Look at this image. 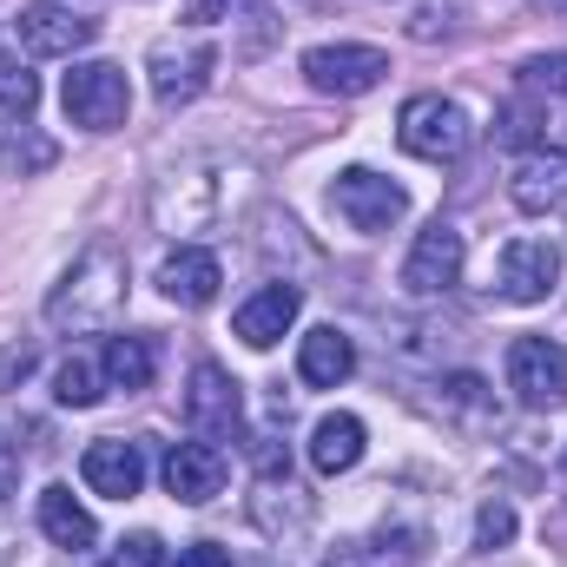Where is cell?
I'll list each match as a JSON object with an SVG mask.
<instances>
[{
  "label": "cell",
  "mask_w": 567,
  "mask_h": 567,
  "mask_svg": "<svg viewBox=\"0 0 567 567\" xmlns=\"http://www.w3.org/2000/svg\"><path fill=\"white\" fill-rule=\"evenodd\" d=\"M245 192H251V172L238 158H185L152 185V225L172 238L212 231L245 205Z\"/></svg>",
  "instance_id": "cell-1"
},
{
  "label": "cell",
  "mask_w": 567,
  "mask_h": 567,
  "mask_svg": "<svg viewBox=\"0 0 567 567\" xmlns=\"http://www.w3.org/2000/svg\"><path fill=\"white\" fill-rule=\"evenodd\" d=\"M120 310H126V251L113 238H93L47 290V323L86 337V330H113Z\"/></svg>",
  "instance_id": "cell-2"
},
{
  "label": "cell",
  "mask_w": 567,
  "mask_h": 567,
  "mask_svg": "<svg viewBox=\"0 0 567 567\" xmlns=\"http://www.w3.org/2000/svg\"><path fill=\"white\" fill-rule=\"evenodd\" d=\"M60 106L80 133H120L126 113H133V86H126V66L113 60H80L60 86Z\"/></svg>",
  "instance_id": "cell-3"
},
{
  "label": "cell",
  "mask_w": 567,
  "mask_h": 567,
  "mask_svg": "<svg viewBox=\"0 0 567 567\" xmlns=\"http://www.w3.org/2000/svg\"><path fill=\"white\" fill-rule=\"evenodd\" d=\"M330 205H337V218H343L350 231H363V238H383V231H396V225L410 218V192H403L396 178L370 172V165H350V172H337V185H330Z\"/></svg>",
  "instance_id": "cell-4"
},
{
  "label": "cell",
  "mask_w": 567,
  "mask_h": 567,
  "mask_svg": "<svg viewBox=\"0 0 567 567\" xmlns=\"http://www.w3.org/2000/svg\"><path fill=\"white\" fill-rule=\"evenodd\" d=\"M303 80L330 100H363L390 80V53L383 47H363V40H330V47H310L303 53Z\"/></svg>",
  "instance_id": "cell-5"
},
{
  "label": "cell",
  "mask_w": 567,
  "mask_h": 567,
  "mask_svg": "<svg viewBox=\"0 0 567 567\" xmlns=\"http://www.w3.org/2000/svg\"><path fill=\"white\" fill-rule=\"evenodd\" d=\"M396 140H403L410 158L449 165V158H462V152H468L475 126H468V113H462L455 100H442V93H416V100L403 106V120H396Z\"/></svg>",
  "instance_id": "cell-6"
},
{
  "label": "cell",
  "mask_w": 567,
  "mask_h": 567,
  "mask_svg": "<svg viewBox=\"0 0 567 567\" xmlns=\"http://www.w3.org/2000/svg\"><path fill=\"white\" fill-rule=\"evenodd\" d=\"M508 390L522 410H561L567 403V350L555 337H515L508 343Z\"/></svg>",
  "instance_id": "cell-7"
},
{
  "label": "cell",
  "mask_w": 567,
  "mask_h": 567,
  "mask_svg": "<svg viewBox=\"0 0 567 567\" xmlns=\"http://www.w3.org/2000/svg\"><path fill=\"white\" fill-rule=\"evenodd\" d=\"M185 423H192V435H205V442H231L245 429V390L231 383V370H218V363H198L192 370Z\"/></svg>",
  "instance_id": "cell-8"
},
{
  "label": "cell",
  "mask_w": 567,
  "mask_h": 567,
  "mask_svg": "<svg viewBox=\"0 0 567 567\" xmlns=\"http://www.w3.org/2000/svg\"><path fill=\"white\" fill-rule=\"evenodd\" d=\"M13 33H20V47L33 60H73L100 33V20H86L80 7H60V0H33V7H20Z\"/></svg>",
  "instance_id": "cell-9"
},
{
  "label": "cell",
  "mask_w": 567,
  "mask_h": 567,
  "mask_svg": "<svg viewBox=\"0 0 567 567\" xmlns=\"http://www.w3.org/2000/svg\"><path fill=\"white\" fill-rule=\"evenodd\" d=\"M145 66H152V93H158V106H192V100L212 86L218 53H212L205 40H158Z\"/></svg>",
  "instance_id": "cell-10"
},
{
  "label": "cell",
  "mask_w": 567,
  "mask_h": 567,
  "mask_svg": "<svg viewBox=\"0 0 567 567\" xmlns=\"http://www.w3.org/2000/svg\"><path fill=\"white\" fill-rule=\"evenodd\" d=\"M462 231L449 225V218H435L429 231H416V245H410V258H403V290L410 297H442V290H455L462 284Z\"/></svg>",
  "instance_id": "cell-11"
},
{
  "label": "cell",
  "mask_w": 567,
  "mask_h": 567,
  "mask_svg": "<svg viewBox=\"0 0 567 567\" xmlns=\"http://www.w3.org/2000/svg\"><path fill=\"white\" fill-rule=\"evenodd\" d=\"M502 297L508 303H548L555 290H561V251L548 245V238H515L508 251H502Z\"/></svg>",
  "instance_id": "cell-12"
},
{
  "label": "cell",
  "mask_w": 567,
  "mask_h": 567,
  "mask_svg": "<svg viewBox=\"0 0 567 567\" xmlns=\"http://www.w3.org/2000/svg\"><path fill=\"white\" fill-rule=\"evenodd\" d=\"M225 475H231V462H225V449L218 442H178L172 455H165V488L185 502V508H205L212 495H225Z\"/></svg>",
  "instance_id": "cell-13"
},
{
  "label": "cell",
  "mask_w": 567,
  "mask_h": 567,
  "mask_svg": "<svg viewBox=\"0 0 567 567\" xmlns=\"http://www.w3.org/2000/svg\"><path fill=\"white\" fill-rule=\"evenodd\" d=\"M80 475H86L93 495H106V502H133V495L145 488V449L140 442L106 435V442H93V449L80 455Z\"/></svg>",
  "instance_id": "cell-14"
},
{
  "label": "cell",
  "mask_w": 567,
  "mask_h": 567,
  "mask_svg": "<svg viewBox=\"0 0 567 567\" xmlns=\"http://www.w3.org/2000/svg\"><path fill=\"white\" fill-rule=\"evenodd\" d=\"M508 198H515L528 218L561 212L567 205V152L561 145H535V152H522V165H515V178H508Z\"/></svg>",
  "instance_id": "cell-15"
},
{
  "label": "cell",
  "mask_w": 567,
  "mask_h": 567,
  "mask_svg": "<svg viewBox=\"0 0 567 567\" xmlns=\"http://www.w3.org/2000/svg\"><path fill=\"white\" fill-rule=\"evenodd\" d=\"M297 310H303V290H297V284H265L258 297H245V303H238L231 330H238V343H251V350H271L284 330L297 323Z\"/></svg>",
  "instance_id": "cell-16"
},
{
  "label": "cell",
  "mask_w": 567,
  "mask_h": 567,
  "mask_svg": "<svg viewBox=\"0 0 567 567\" xmlns=\"http://www.w3.org/2000/svg\"><path fill=\"white\" fill-rule=\"evenodd\" d=\"M218 284H225V271H218V258H212L205 245H178V251L158 265V290H165L172 303H185V310L212 303V297H218Z\"/></svg>",
  "instance_id": "cell-17"
},
{
  "label": "cell",
  "mask_w": 567,
  "mask_h": 567,
  "mask_svg": "<svg viewBox=\"0 0 567 567\" xmlns=\"http://www.w3.org/2000/svg\"><path fill=\"white\" fill-rule=\"evenodd\" d=\"M350 370H357V343H350L337 323H323V330L303 337V350H297V377H303L310 390H337V383H350Z\"/></svg>",
  "instance_id": "cell-18"
},
{
  "label": "cell",
  "mask_w": 567,
  "mask_h": 567,
  "mask_svg": "<svg viewBox=\"0 0 567 567\" xmlns=\"http://www.w3.org/2000/svg\"><path fill=\"white\" fill-rule=\"evenodd\" d=\"M40 535L53 542V548H66V555H86L93 542H100V522L73 502V488H40Z\"/></svg>",
  "instance_id": "cell-19"
},
{
  "label": "cell",
  "mask_w": 567,
  "mask_h": 567,
  "mask_svg": "<svg viewBox=\"0 0 567 567\" xmlns=\"http://www.w3.org/2000/svg\"><path fill=\"white\" fill-rule=\"evenodd\" d=\"M310 462H317V475H350L363 462V423L350 410L323 416V423L310 429Z\"/></svg>",
  "instance_id": "cell-20"
},
{
  "label": "cell",
  "mask_w": 567,
  "mask_h": 567,
  "mask_svg": "<svg viewBox=\"0 0 567 567\" xmlns=\"http://www.w3.org/2000/svg\"><path fill=\"white\" fill-rule=\"evenodd\" d=\"M100 363H106V383L133 396V390H152V370H158V350H152V337H113Z\"/></svg>",
  "instance_id": "cell-21"
},
{
  "label": "cell",
  "mask_w": 567,
  "mask_h": 567,
  "mask_svg": "<svg viewBox=\"0 0 567 567\" xmlns=\"http://www.w3.org/2000/svg\"><path fill=\"white\" fill-rule=\"evenodd\" d=\"M53 396H60L66 410H93V403L106 396V363H93V357H66L60 377H53Z\"/></svg>",
  "instance_id": "cell-22"
},
{
  "label": "cell",
  "mask_w": 567,
  "mask_h": 567,
  "mask_svg": "<svg viewBox=\"0 0 567 567\" xmlns=\"http://www.w3.org/2000/svg\"><path fill=\"white\" fill-rule=\"evenodd\" d=\"M40 165H53V145L40 140L27 120L20 126H0V178H27Z\"/></svg>",
  "instance_id": "cell-23"
},
{
  "label": "cell",
  "mask_w": 567,
  "mask_h": 567,
  "mask_svg": "<svg viewBox=\"0 0 567 567\" xmlns=\"http://www.w3.org/2000/svg\"><path fill=\"white\" fill-rule=\"evenodd\" d=\"M33 106H40L33 66H27L20 53H0V113H7V120H33Z\"/></svg>",
  "instance_id": "cell-24"
},
{
  "label": "cell",
  "mask_w": 567,
  "mask_h": 567,
  "mask_svg": "<svg viewBox=\"0 0 567 567\" xmlns=\"http://www.w3.org/2000/svg\"><path fill=\"white\" fill-rule=\"evenodd\" d=\"M508 542H515V508H508V502H482V515H475V548L495 555V548H508Z\"/></svg>",
  "instance_id": "cell-25"
},
{
  "label": "cell",
  "mask_w": 567,
  "mask_h": 567,
  "mask_svg": "<svg viewBox=\"0 0 567 567\" xmlns=\"http://www.w3.org/2000/svg\"><path fill=\"white\" fill-rule=\"evenodd\" d=\"M383 548H390V535H383ZM383 548H370V542H343L323 567H410L416 561V548H396V555H383Z\"/></svg>",
  "instance_id": "cell-26"
},
{
  "label": "cell",
  "mask_w": 567,
  "mask_h": 567,
  "mask_svg": "<svg viewBox=\"0 0 567 567\" xmlns=\"http://www.w3.org/2000/svg\"><path fill=\"white\" fill-rule=\"evenodd\" d=\"M522 86H535V93H567V53H535V60H522Z\"/></svg>",
  "instance_id": "cell-27"
},
{
  "label": "cell",
  "mask_w": 567,
  "mask_h": 567,
  "mask_svg": "<svg viewBox=\"0 0 567 567\" xmlns=\"http://www.w3.org/2000/svg\"><path fill=\"white\" fill-rule=\"evenodd\" d=\"M106 567H165V548H158V535H126L106 555Z\"/></svg>",
  "instance_id": "cell-28"
},
{
  "label": "cell",
  "mask_w": 567,
  "mask_h": 567,
  "mask_svg": "<svg viewBox=\"0 0 567 567\" xmlns=\"http://www.w3.org/2000/svg\"><path fill=\"white\" fill-rule=\"evenodd\" d=\"M27 370H33V343H7L0 350V390H20Z\"/></svg>",
  "instance_id": "cell-29"
},
{
  "label": "cell",
  "mask_w": 567,
  "mask_h": 567,
  "mask_svg": "<svg viewBox=\"0 0 567 567\" xmlns=\"http://www.w3.org/2000/svg\"><path fill=\"white\" fill-rule=\"evenodd\" d=\"M165 567H231V555H225L218 542H192V548H178Z\"/></svg>",
  "instance_id": "cell-30"
},
{
  "label": "cell",
  "mask_w": 567,
  "mask_h": 567,
  "mask_svg": "<svg viewBox=\"0 0 567 567\" xmlns=\"http://www.w3.org/2000/svg\"><path fill=\"white\" fill-rule=\"evenodd\" d=\"M225 13H231V0H185V27H212Z\"/></svg>",
  "instance_id": "cell-31"
},
{
  "label": "cell",
  "mask_w": 567,
  "mask_h": 567,
  "mask_svg": "<svg viewBox=\"0 0 567 567\" xmlns=\"http://www.w3.org/2000/svg\"><path fill=\"white\" fill-rule=\"evenodd\" d=\"M13 488H20V455H13V442L0 435V502H7Z\"/></svg>",
  "instance_id": "cell-32"
},
{
  "label": "cell",
  "mask_w": 567,
  "mask_h": 567,
  "mask_svg": "<svg viewBox=\"0 0 567 567\" xmlns=\"http://www.w3.org/2000/svg\"><path fill=\"white\" fill-rule=\"evenodd\" d=\"M13 548H20V542H13V535H7V528H0V567L13 561Z\"/></svg>",
  "instance_id": "cell-33"
},
{
  "label": "cell",
  "mask_w": 567,
  "mask_h": 567,
  "mask_svg": "<svg viewBox=\"0 0 567 567\" xmlns=\"http://www.w3.org/2000/svg\"><path fill=\"white\" fill-rule=\"evenodd\" d=\"M535 7H567V0H535Z\"/></svg>",
  "instance_id": "cell-34"
}]
</instances>
